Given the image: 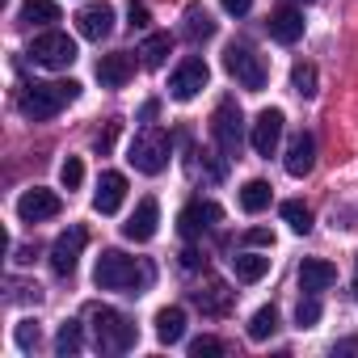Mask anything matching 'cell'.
Instances as JSON below:
<instances>
[{"label": "cell", "instance_id": "cell-1", "mask_svg": "<svg viewBox=\"0 0 358 358\" xmlns=\"http://www.w3.org/2000/svg\"><path fill=\"white\" fill-rule=\"evenodd\" d=\"M93 282H97L101 291H131V295H135V287L152 282V270L139 266L135 257L118 253V249H106V253L97 257V266H93Z\"/></svg>", "mask_w": 358, "mask_h": 358}, {"label": "cell", "instance_id": "cell-2", "mask_svg": "<svg viewBox=\"0 0 358 358\" xmlns=\"http://www.w3.org/2000/svg\"><path fill=\"white\" fill-rule=\"evenodd\" d=\"M89 324H93L97 350H106V354H127V350H135V341H139L135 324H131L122 312L106 308V303H89Z\"/></svg>", "mask_w": 358, "mask_h": 358}, {"label": "cell", "instance_id": "cell-3", "mask_svg": "<svg viewBox=\"0 0 358 358\" xmlns=\"http://www.w3.org/2000/svg\"><path fill=\"white\" fill-rule=\"evenodd\" d=\"M80 97V85L76 80H55V85H30L22 93V114L34 118V122H51L64 106H72Z\"/></svg>", "mask_w": 358, "mask_h": 358}, {"label": "cell", "instance_id": "cell-4", "mask_svg": "<svg viewBox=\"0 0 358 358\" xmlns=\"http://www.w3.org/2000/svg\"><path fill=\"white\" fill-rule=\"evenodd\" d=\"M169 152H173L169 131H160V127H143V131L135 135V143H131L127 160H131L139 173L156 177V173H164V169H169Z\"/></svg>", "mask_w": 358, "mask_h": 358}, {"label": "cell", "instance_id": "cell-5", "mask_svg": "<svg viewBox=\"0 0 358 358\" xmlns=\"http://www.w3.org/2000/svg\"><path fill=\"white\" fill-rule=\"evenodd\" d=\"M224 68H228V76H232L241 89H249V93H262L266 80H270L266 59H262L253 47H245V43H232V47L224 51Z\"/></svg>", "mask_w": 358, "mask_h": 358}, {"label": "cell", "instance_id": "cell-6", "mask_svg": "<svg viewBox=\"0 0 358 358\" xmlns=\"http://www.w3.org/2000/svg\"><path fill=\"white\" fill-rule=\"evenodd\" d=\"M211 135H215V143H220L224 156H236V152H241V143H245V114H241L236 101H220V106H215V114H211Z\"/></svg>", "mask_w": 358, "mask_h": 358}, {"label": "cell", "instance_id": "cell-7", "mask_svg": "<svg viewBox=\"0 0 358 358\" xmlns=\"http://www.w3.org/2000/svg\"><path fill=\"white\" fill-rule=\"evenodd\" d=\"M207 80H211V68L199 59V55H190V59H182L173 68V76H169V97L173 101H194L203 89H207Z\"/></svg>", "mask_w": 358, "mask_h": 358}, {"label": "cell", "instance_id": "cell-8", "mask_svg": "<svg viewBox=\"0 0 358 358\" xmlns=\"http://www.w3.org/2000/svg\"><path fill=\"white\" fill-rule=\"evenodd\" d=\"M30 59L43 64V68H72L76 64V43L59 30H47L30 43Z\"/></svg>", "mask_w": 358, "mask_h": 358}, {"label": "cell", "instance_id": "cell-9", "mask_svg": "<svg viewBox=\"0 0 358 358\" xmlns=\"http://www.w3.org/2000/svg\"><path fill=\"white\" fill-rule=\"evenodd\" d=\"M85 245H89V232H85L80 224H72L68 232H59V236H55V245H51V270H55L59 278H68V274L76 270V262H80Z\"/></svg>", "mask_w": 358, "mask_h": 358}, {"label": "cell", "instance_id": "cell-10", "mask_svg": "<svg viewBox=\"0 0 358 358\" xmlns=\"http://www.w3.org/2000/svg\"><path fill=\"white\" fill-rule=\"evenodd\" d=\"M220 220H224V211H220L211 199H194L182 215H177V232H182L186 241H199V236H203V232H211Z\"/></svg>", "mask_w": 358, "mask_h": 358}, {"label": "cell", "instance_id": "cell-11", "mask_svg": "<svg viewBox=\"0 0 358 358\" xmlns=\"http://www.w3.org/2000/svg\"><path fill=\"white\" fill-rule=\"evenodd\" d=\"M59 211H64L59 194H55V190H43V186L26 190V194L17 199V215H22V224H43V220H55Z\"/></svg>", "mask_w": 358, "mask_h": 358}, {"label": "cell", "instance_id": "cell-12", "mask_svg": "<svg viewBox=\"0 0 358 358\" xmlns=\"http://www.w3.org/2000/svg\"><path fill=\"white\" fill-rule=\"evenodd\" d=\"M76 30H80V38H89V43L110 38V30H114V5H110V0H93V5H85V9L76 13Z\"/></svg>", "mask_w": 358, "mask_h": 358}, {"label": "cell", "instance_id": "cell-13", "mask_svg": "<svg viewBox=\"0 0 358 358\" xmlns=\"http://www.w3.org/2000/svg\"><path fill=\"white\" fill-rule=\"evenodd\" d=\"M282 110H262L257 118H253V127H249V143H253V152L257 156H274V148H278V139H282Z\"/></svg>", "mask_w": 358, "mask_h": 358}, {"label": "cell", "instance_id": "cell-14", "mask_svg": "<svg viewBox=\"0 0 358 358\" xmlns=\"http://www.w3.org/2000/svg\"><path fill=\"white\" fill-rule=\"evenodd\" d=\"M156 224H160V203H156V199H139V207H135L131 220L122 224V236L135 241V245H143V241L156 236Z\"/></svg>", "mask_w": 358, "mask_h": 358}, {"label": "cell", "instance_id": "cell-15", "mask_svg": "<svg viewBox=\"0 0 358 358\" xmlns=\"http://www.w3.org/2000/svg\"><path fill=\"white\" fill-rule=\"evenodd\" d=\"M337 282V266L333 262H324V257H303V266H299V291L303 295H320V291H329Z\"/></svg>", "mask_w": 358, "mask_h": 358}, {"label": "cell", "instance_id": "cell-16", "mask_svg": "<svg viewBox=\"0 0 358 358\" xmlns=\"http://www.w3.org/2000/svg\"><path fill=\"white\" fill-rule=\"evenodd\" d=\"M127 199V177L122 173H101V182H97V194H93V211L97 215H114Z\"/></svg>", "mask_w": 358, "mask_h": 358}, {"label": "cell", "instance_id": "cell-17", "mask_svg": "<svg viewBox=\"0 0 358 358\" xmlns=\"http://www.w3.org/2000/svg\"><path fill=\"white\" fill-rule=\"evenodd\" d=\"M131 76H135V64H131L127 51H110V55L97 59V80H101V89H122Z\"/></svg>", "mask_w": 358, "mask_h": 358}, {"label": "cell", "instance_id": "cell-18", "mask_svg": "<svg viewBox=\"0 0 358 358\" xmlns=\"http://www.w3.org/2000/svg\"><path fill=\"white\" fill-rule=\"evenodd\" d=\"M287 173L291 177H308L312 173V164H316V139L308 135V131H299V135H291V143H287Z\"/></svg>", "mask_w": 358, "mask_h": 358}, {"label": "cell", "instance_id": "cell-19", "mask_svg": "<svg viewBox=\"0 0 358 358\" xmlns=\"http://www.w3.org/2000/svg\"><path fill=\"white\" fill-rule=\"evenodd\" d=\"M266 30H270V38H274V43L291 47V43H299V38H303V13H299V9H274V13H270V22H266Z\"/></svg>", "mask_w": 358, "mask_h": 358}, {"label": "cell", "instance_id": "cell-20", "mask_svg": "<svg viewBox=\"0 0 358 358\" xmlns=\"http://www.w3.org/2000/svg\"><path fill=\"white\" fill-rule=\"evenodd\" d=\"M156 337L160 345H177L186 337V308H160L156 312Z\"/></svg>", "mask_w": 358, "mask_h": 358}, {"label": "cell", "instance_id": "cell-21", "mask_svg": "<svg viewBox=\"0 0 358 358\" xmlns=\"http://www.w3.org/2000/svg\"><path fill=\"white\" fill-rule=\"evenodd\" d=\"M182 34H186L190 43H207V38H215V22H211V13H207L203 5H186V13H182Z\"/></svg>", "mask_w": 358, "mask_h": 358}, {"label": "cell", "instance_id": "cell-22", "mask_svg": "<svg viewBox=\"0 0 358 358\" xmlns=\"http://www.w3.org/2000/svg\"><path fill=\"white\" fill-rule=\"evenodd\" d=\"M232 274H236V282H262L270 274V257H262V253H236L232 257Z\"/></svg>", "mask_w": 358, "mask_h": 358}, {"label": "cell", "instance_id": "cell-23", "mask_svg": "<svg viewBox=\"0 0 358 358\" xmlns=\"http://www.w3.org/2000/svg\"><path fill=\"white\" fill-rule=\"evenodd\" d=\"M169 55H173V38H169V34H148V38L139 43V64H143V68H160Z\"/></svg>", "mask_w": 358, "mask_h": 358}, {"label": "cell", "instance_id": "cell-24", "mask_svg": "<svg viewBox=\"0 0 358 358\" xmlns=\"http://www.w3.org/2000/svg\"><path fill=\"white\" fill-rule=\"evenodd\" d=\"M241 207H245L249 215H262V211L270 207V182H262V177L245 182V186H241Z\"/></svg>", "mask_w": 358, "mask_h": 358}, {"label": "cell", "instance_id": "cell-25", "mask_svg": "<svg viewBox=\"0 0 358 358\" xmlns=\"http://www.w3.org/2000/svg\"><path fill=\"white\" fill-rule=\"evenodd\" d=\"M22 22L26 26H51V22H59V5L55 0H22Z\"/></svg>", "mask_w": 358, "mask_h": 358}, {"label": "cell", "instance_id": "cell-26", "mask_svg": "<svg viewBox=\"0 0 358 358\" xmlns=\"http://www.w3.org/2000/svg\"><path fill=\"white\" fill-rule=\"evenodd\" d=\"M80 350H85V333H80V324H76V320H64L59 333H55V354H59V358H76Z\"/></svg>", "mask_w": 358, "mask_h": 358}, {"label": "cell", "instance_id": "cell-27", "mask_svg": "<svg viewBox=\"0 0 358 358\" xmlns=\"http://www.w3.org/2000/svg\"><path fill=\"white\" fill-rule=\"evenodd\" d=\"M278 215L287 220V228H291V232H299V236H308V232H312V211H308L303 203H295V199H287V203L278 207Z\"/></svg>", "mask_w": 358, "mask_h": 358}, {"label": "cell", "instance_id": "cell-28", "mask_svg": "<svg viewBox=\"0 0 358 358\" xmlns=\"http://www.w3.org/2000/svg\"><path fill=\"white\" fill-rule=\"evenodd\" d=\"M194 299H199V308H203V312H228L232 291H228L224 282H207V291H194Z\"/></svg>", "mask_w": 358, "mask_h": 358}, {"label": "cell", "instance_id": "cell-29", "mask_svg": "<svg viewBox=\"0 0 358 358\" xmlns=\"http://www.w3.org/2000/svg\"><path fill=\"white\" fill-rule=\"evenodd\" d=\"M274 329H278V308H274V303L257 308L253 320H249V337H253V341H266V337H274Z\"/></svg>", "mask_w": 358, "mask_h": 358}, {"label": "cell", "instance_id": "cell-30", "mask_svg": "<svg viewBox=\"0 0 358 358\" xmlns=\"http://www.w3.org/2000/svg\"><path fill=\"white\" fill-rule=\"evenodd\" d=\"M291 89L299 97H316V68L312 64H295L291 68Z\"/></svg>", "mask_w": 358, "mask_h": 358}, {"label": "cell", "instance_id": "cell-31", "mask_svg": "<svg viewBox=\"0 0 358 358\" xmlns=\"http://www.w3.org/2000/svg\"><path fill=\"white\" fill-rule=\"evenodd\" d=\"M59 182H64V190H80V182H85V164H80V156H68V160L59 164Z\"/></svg>", "mask_w": 358, "mask_h": 358}, {"label": "cell", "instance_id": "cell-32", "mask_svg": "<svg viewBox=\"0 0 358 358\" xmlns=\"http://www.w3.org/2000/svg\"><path fill=\"white\" fill-rule=\"evenodd\" d=\"M316 320H320V299H316V295H303L299 308H295V324H299V329H312Z\"/></svg>", "mask_w": 358, "mask_h": 358}, {"label": "cell", "instance_id": "cell-33", "mask_svg": "<svg viewBox=\"0 0 358 358\" xmlns=\"http://www.w3.org/2000/svg\"><path fill=\"white\" fill-rule=\"evenodd\" d=\"M220 354H224L220 337H194L190 341V358H220Z\"/></svg>", "mask_w": 358, "mask_h": 358}, {"label": "cell", "instance_id": "cell-34", "mask_svg": "<svg viewBox=\"0 0 358 358\" xmlns=\"http://www.w3.org/2000/svg\"><path fill=\"white\" fill-rule=\"evenodd\" d=\"M13 337H17V350H26V354L38 350V324H34V320H22Z\"/></svg>", "mask_w": 358, "mask_h": 358}, {"label": "cell", "instance_id": "cell-35", "mask_svg": "<svg viewBox=\"0 0 358 358\" xmlns=\"http://www.w3.org/2000/svg\"><path fill=\"white\" fill-rule=\"evenodd\" d=\"M245 245H253V249H270V245H274V232H270V228H249V232H245Z\"/></svg>", "mask_w": 358, "mask_h": 358}, {"label": "cell", "instance_id": "cell-36", "mask_svg": "<svg viewBox=\"0 0 358 358\" xmlns=\"http://www.w3.org/2000/svg\"><path fill=\"white\" fill-rule=\"evenodd\" d=\"M220 5H224L232 17H241V13H249V9H253V0H220Z\"/></svg>", "mask_w": 358, "mask_h": 358}, {"label": "cell", "instance_id": "cell-37", "mask_svg": "<svg viewBox=\"0 0 358 358\" xmlns=\"http://www.w3.org/2000/svg\"><path fill=\"white\" fill-rule=\"evenodd\" d=\"M148 26V9L143 5H131V30H143Z\"/></svg>", "mask_w": 358, "mask_h": 358}, {"label": "cell", "instance_id": "cell-38", "mask_svg": "<svg viewBox=\"0 0 358 358\" xmlns=\"http://www.w3.org/2000/svg\"><path fill=\"white\" fill-rule=\"evenodd\" d=\"M114 135H118V122H110V127H106V135L97 139V152H110V148H114Z\"/></svg>", "mask_w": 358, "mask_h": 358}, {"label": "cell", "instance_id": "cell-39", "mask_svg": "<svg viewBox=\"0 0 358 358\" xmlns=\"http://www.w3.org/2000/svg\"><path fill=\"white\" fill-rule=\"evenodd\" d=\"M156 114H160V101H143V110H139V118H143V122H152Z\"/></svg>", "mask_w": 358, "mask_h": 358}, {"label": "cell", "instance_id": "cell-40", "mask_svg": "<svg viewBox=\"0 0 358 358\" xmlns=\"http://www.w3.org/2000/svg\"><path fill=\"white\" fill-rule=\"evenodd\" d=\"M182 266H186V270H194V266H199V253H194V249H186V253H182Z\"/></svg>", "mask_w": 358, "mask_h": 358}, {"label": "cell", "instance_id": "cell-41", "mask_svg": "<svg viewBox=\"0 0 358 358\" xmlns=\"http://www.w3.org/2000/svg\"><path fill=\"white\" fill-rule=\"evenodd\" d=\"M303 5H312V0H303Z\"/></svg>", "mask_w": 358, "mask_h": 358}]
</instances>
